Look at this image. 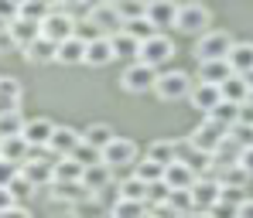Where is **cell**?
Returning a JSON list of instances; mask_svg holds the SVG:
<instances>
[{"instance_id":"cell-1","label":"cell","mask_w":253,"mask_h":218,"mask_svg":"<svg viewBox=\"0 0 253 218\" xmlns=\"http://www.w3.org/2000/svg\"><path fill=\"white\" fill-rule=\"evenodd\" d=\"M76 31H79V21L65 10V3H51L48 17L42 21V38L62 44V41H69V38H76Z\"/></svg>"},{"instance_id":"cell-2","label":"cell","mask_w":253,"mask_h":218,"mask_svg":"<svg viewBox=\"0 0 253 218\" xmlns=\"http://www.w3.org/2000/svg\"><path fill=\"white\" fill-rule=\"evenodd\" d=\"M192 75L181 72V68H171V72H158V82H154V95L165 99V102H174V99H188L192 95Z\"/></svg>"},{"instance_id":"cell-3","label":"cell","mask_w":253,"mask_h":218,"mask_svg":"<svg viewBox=\"0 0 253 218\" xmlns=\"http://www.w3.org/2000/svg\"><path fill=\"white\" fill-rule=\"evenodd\" d=\"M174 28H178L181 34H195V38L209 34V7H206V3H178V21H174Z\"/></svg>"},{"instance_id":"cell-4","label":"cell","mask_w":253,"mask_h":218,"mask_svg":"<svg viewBox=\"0 0 253 218\" xmlns=\"http://www.w3.org/2000/svg\"><path fill=\"white\" fill-rule=\"evenodd\" d=\"M233 34H226V31H209V34H202L199 41H195V58L199 62H226V55L233 51Z\"/></svg>"},{"instance_id":"cell-5","label":"cell","mask_w":253,"mask_h":218,"mask_svg":"<svg viewBox=\"0 0 253 218\" xmlns=\"http://www.w3.org/2000/svg\"><path fill=\"white\" fill-rule=\"evenodd\" d=\"M174 51H178V48H174V41H171L168 34H154V38H147V41L140 44L137 62L158 72L161 65H168V62H171V55H174Z\"/></svg>"},{"instance_id":"cell-6","label":"cell","mask_w":253,"mask_h":218,"mask_svg":"<svg viewBox=\"0 0 253 218\" xmlns=\"http://www.w3.org/2000/svg\"><path fill=\"white\" fill-rule=\"evenodd\" d=\"M222 140H226V130H222L219 123H212V120H202V123L192 130V136H188L192 150L202 154V157H212V154L222 147Z\"/></svg>"},{"instance_id":"cell-7","label":"cell","mask_w":253,"mask_h":218,"mask_svg":"<svg viewBox=\"0 0 253 218\" xmlns=\"http://www.w3.org/2000/svg\"><path fill=\"white\" fill-rule=\"evenodd\" d=\"M85 21H89L103 38H117V34L124 31V21H120V14H117V3H92Z\"/></svg>"},{"instance_id":"cell-8","label":"cell","mask_w":253,"mask_h":218,"mask_svg":"<svg viewBox=\"0 0 253 218\" xmlns=\"http://www.w3.org/2000/svg\"><path fill=\"white\" fill-rule=\"evenodd\" d=\"M140 157H137V143L126 140V136H117L106 150H103V164L113 171V167H133Z\"/></svg>"},{"instance_id":"cell-9","label":"cell","mask_w":253,"mask_h":218,"mask_svg":"<svg viewBox=\"0 0 253 218\" xmlns=\"http://www.w3.org/2000/svg\"><path fill=\"white\" fill-rule=\"evenodd\" d=\"M154 82H158V72L154 68H147V65H140V62H130L124 68V75H120V86L126 92H154Z\"/></svg>"},{"instance_id":"cell-10","label":"cell","mask_w":253,"mask_h":218,"mask_svg":"<svg viewBox=\"0 0 253 218\" xmlns=\"http://www.w3.org/2000/svg\"><path fill=\"white\" fill-rule=\"evenodd\" d=\"M219 198H222V184H219L215 177H199V181H195V187H192V205H195V212H212V208L219 205Z\"/></svg>"},{"instance_id":"cell-11","label":"cell","mask_w":253,"mask_h":218,"mask_svg":"<svg viewBox=\"0 0 253 218\" xmlns=\"http://www.w3.org/2000/svg\"><path fill=\"white\" fill-rule=\"evenodd\" d=\"M58 130V123H51L48 116H38V120H28V126H24V140H28V147L31 150H48V143H51V136Z\"/></svg>"},{"instance_id":"cell-12","label":"cell","mask_w":253,"mask_h":218,"mask_svg":"<svg viewBox=\"0 0 253 218\" xmlns=\"http://www.w3.org/2000/svg\"><path fill=\"white\" fill-rule=\"evenodd\" d=\"M195 181H199V174L192 171L188 160H174V164L165 167V184H168L171 191H192Z\"/></svg>"},{"instance_id":"cell-13","label":"cell","mask_w":253,"mask_h":218,"mask_svg":"<svg viewBox=\"0 0 253 218\" xmlns=\"http://www.w3.org/2000/svg\"><path fill=\"white\" fill-rule=\"evenodd\" d=\"M55 160H28L24 167H21V177L31 184V187H51L55 184V167H51Z\"/></svg>"},{"instance_id":"cell-14","label":"cell","mask_w":253,"mask_h":218,"mask_svg":"<svg viewBox=\"0 0 253 218\" xmlns=\"http://www.w3.org/2000/svg\"><path fill=\"white\" fill-rule=\"evenodd\" d=\"M144 17H147V24L161 34V28H174V21H178V3H165V0L147 3V7H144Z\"/></svg>"},{"instance_id":"cell-15","label":"cell","mask_w":253,"mask_h":218,"mask_svg":"<svg viewBox=\"0 0 253 218\" xmlns=\"http://www.w3.org/2000/svg\"><path fill=\"white\" fill-rule=\"evenodd\" d=\"M31 157H35V150L28 147V140H24V136L0 140V160H7V164H14V167H24Z\"/></svg>"},{"instance_id":"cell-16","label":"cell","mask_w":253,"mask_h":218,"mask_svg":"<svg viewBox=\"0 0 253 218\" xmlns=\"http://www.w3.org/2000/svg\"><path fill=\"white\" fill-rule=\"evenodd\" d=\"M79 143H83V133L76 130V126H58L55 136H51V143H48V150L55 157H72Z\"/></svg>"},{"instance_id":"cell-17","label":"cell","mask_w":253,"mask_h":218,"mask_svg":"<svg viewBox=\"0 0 253 218\" xmlns=\"http://www.w3.org/2000/svg\"><path fill=\"white\" fill-rule=\"evenodd\" d=\"M51 198H55V201H62V205H72V208H79L83 201L96 198V194H89L83 181H76V184H51Z\"/></svg>"},{"instance_id":"cell-18","label":"cell","mask_w":253,"mask_h":218,"mask_svg":"<svg viewBox=\"0 0 253 218\" xmlns=\"http://www.w3.org/2000/svg\"><path fill=\"white\" fill-rule=\"evenodd\" d=\"M226 62L233 68V75H250L253 72V41H236L233 51L226 55Z\"/></svg>"},{"instance_id":"cell-19","label":"cell","mask_w":253,"mask_h":218,"mask_svg":"<svg viewBox=\"0 0 253 218\" xmlns=\"http://www.w3.org/2000/svg\"><path fill=\"white\" fill-rule=\"evenodd\" d=\"M188 99H192V106H195V109H202V113L209 116L212 109H215V106L222 102V92H219V86H206V82H195Z\"/></svg>"},{"instance_id":"cell-20","label":"cell","mask_w":253,"mask_h":218,"mask_svg":"<svg viewBox=\"0 0 253 218\" xmlns=\"http://www.w3.org/2000/svg\"><path fill=\"white\" fill-rule=\"evenodd\" d=\"M7 34L14 38L17 48H31V44L42 38V24H35V21H24V17H17L10 28H7Z\"/></svg>"},{"instance_id":"cell-21","label":"cell","mask_w":253,"mask_h":218,"mask_svg":"<svg viewBox=\"0 0 253 218\" xmlns=\"http://www.w3.org/2000/svg\"><path fill=\"white\" fill-rule=\"evenodd\" d=\"M3 113H21V82L10 75H0V116Z\"/></svg>"},{"instance_id":"cell-22","label":"cell","mask_w":253,"mask_h":218,"mask_svg":"<svg viewBox=\"0 0 253 218\" xmlns=\"http://www.w3.org/2000/svg\"><path fill=\"white\" fill-rule=\"evenodd\" d=\"M113 140H117V130H113L110 123H92V126H85V130H83V143H89V147L99 150V154H103Z\"/></svg>"},{"instance_id":"cell-23","label":"cell","mask_w":253,"mask_h":218,"mask_svg":"<svg viewBox=\"0 0 253 218\" xmlns=\"http://www.w3.org/2000/svg\"><path fill=\"white\" fill-rule=\"evenodd\" d=\"M117 55H113V41L110 38H96V41L85 44V65H92V68H103V65H110Z\"/></svg>"},{"instance_id":"cell-24","label":"cell","mask_w":253,"mask_h":218,"mask_svg":"<svg viewBox=\"0 0 253 218\" xmlns=\"http://www.w3.org/2000/svg\"><path fill=\"white\" fill-rule=\"evenodd\" d=\"M55 62H58V65H85V41L79 38V34L69 38V41H62Z\"/></svg>"},{"instance_id":"cell-25","label":"cell","mask_w":253,"mask_h":218,"mask_svg":"<svg viewBox=\"0 0 253 218\" xmlns=\"http://www.w3.org/2000/svg\"><path fill=\"white\" fill-rule=\"evenodd\" d=\"M226 79H233L229 62H199V82H206V86H222Z\"/></svg>"},{"instance_id":"cell-26","label":"cell","mask_w":253,"mask_h":218,"mask_svg":"<svg viewBox=\"0 0 253 218\" xmlns=\"http://www.w3.org/2000/svg\"><path fill=\"white\" fill-rule=\"evenodd\" d=\"M110 181H113V171L106 164H96V167H85L83 171V184L89 194H99L103 187H110Z\"/></svg>"},{"instance_id":"cell-27","label":"cell","mask_w":253,"mask_h":218,"mask_svg":"<svg viewBox=\"0 0 253 218\" xmlns=\"http://www.w3.org/2000/svg\"><path fill=\"white\" fill-rule=\"evenodd\" d=\"M219 92H222V99H226V102H236V106H247V99H250V86H247V79H243V75L226 79V82L219 86Z\"/></svg>"},{"instance_id":"cell-28","label":"cell","mask_w":253,"mask_h":218,"mask_svg":"<svg viewBox=\"0 0 253 218\" xmlns=\"http://www.w3.org/2000/svg\"><path fill=\"white\" fill-rule=\"evenodd\" d=\"M240 109H243V106H236V102H226V99H222V102H219V106L212 109V113L206 116V120H212V123H219L222 130L229 133L233 126H236V123H240Z\"/></svg>"},{"instance_id":"cell-29","label":"cell","mask_w":253,"mask_h":218,"mask_svg":"<svg viewBox=\"0 0 253 218\" xmlns=\"http://www.w3.org/2000/svg\"><path fill=\"white\" fill-rule=\"evenodd\" d=\"M55 55H58V44L48 41V38H38L31 48H24V58L31 65H48V62H55Z\"/></svg>"},{"instance_id":"cell-30","label":"cell","mask_w":253,"mask_h":218,"mask_svg":"<svg viewBox=\"0 0 253 218\" xmlns=\"http://www.w3.org/2000/svg\"><path fill=\"white\" fill-rule=\"evenodd\" d=\"M55 184H76L83 181V164H76L72 157H55Z\"/></svg>"},{"instance_id":"cell-31","label":"cell","mask_w":253,"mask_h":218,"mask_svg":"<svg viewBox=\"0 0 253 218\" xmlns=\"http://www.w3.org/2000/svg\"><path fill=\"white\" fill-rule=\"evenodd\" d=\"M144 157H151L154 164H161V167H168L178 160V147H174V140H154L151 147H147V154Z\"/></svg>"},{"instance_id":"cell-32","label":"cell","mask_w":253,"mask_h":218,"mask_svg":"<svg viewBox=\"0 0 253 218\" xmlns=\"http://www.w3.org/2000/svg\"><path fill=\"white\" fill-rule=\"evenodd\" d=\"M133 177H137V181H144V184L151 187V184L165 181V167H161V164H154L151 157H144V160H137V164H133Z\"/></svg>"},{"instance_id":"cell-33","label":"cell","mask_w":253,"mask_h":218,"mask_svg":"<svg viewBox=\"0 0 253 218\" xmlns=\"http://www.w3.org/2000/svg\"><path fill=\"white\" fill-rule=\"evenodd\" d=\"M117 187H120V194H117V198L147 205V184H144V181H137V177H126V181H120V184H117Z\"/></svg>"},{"instance_id":"cell-34","label":"cell","mask_w":253,"mask_h":218,"mask_svg":"<svg viewBox=\"0 0 253 218\" xmlns=\"http://www.w3.org/2000/svg\"><path fill=\"white\" fill-rule=\"evenodd\" d=\"M247 181H250V171H247V167H240V164H233V167L219 171V184H222V187L243 191V187H247Z\"/></svg>"},{"instance_id":"cell-35","label":"cell","mask_w":253,"mask_h":218,"mask_svg":"<svg viewBox=\"0 0 253 218\" xmlns=\"http://www.w3.org/2000/svg\"><path fill=\"white\" fill-rule=\"evenodd\" d=\"M110 218H147V205L117 198V201H113V208H110Z\"/></svg>"},{"instance_id":"cell-36","label":"cell","mask_w":253,"mask_h":218,"mask_svg":"<svg viewBox=\"0 0 253 218\" xmlns=\"http://www.w3.org/2000/svg\"><path fill=\"white\" fill-rule=\"evenodd\" d=\"M28 126V120L21 113H3L0 116V140H10V136H21Z\"/></svg>"},{"instance_id":"cell-37","label":"cell","mask_w":253,"mask_h":218,"mask_svg":"<svg viewBox=\"0 0 253 218\" xmlns=\"http://www.w3.org/2000/svg\"><path fill=\"white\" fill-rule=\"evenodd\" d=\"M110 41H113V55H117V58H133V62H137V55H140V41H133L126 31H120V34L110 38Z\"/></svg>"},{"instance_id":"cell-38","label":"cell","mask_w":253,"mask_h":218,"mask_svg":"<svg viewBox=\"0 0 253 218\" xmlns=\"http://www.w3.org/2000/svg\"><path fill=\"white\" fill-rule=\"evenodd\" d=\"M72 160H76V164H83V171H85V167L103 164V154H99V150H92L89 143H79V147H76V154H72Z\"/></svg>"},{"instance_id":"cell-39","label":"cell","mask_w":253,"mask_h":218,"mask_svg":"<svg viewBox=\"0 0 253 218\" xmlns=\"http://www.w3.org/2000/svg\"><path fill=\"white\" fill-rule=\"evenodd\" d=\"M124 31L126 34H130V38H133V41H147V38H154V34H158V31H154V28H151V24H147V17H140V21H130V24H124Z\"/></svg>"},{"instance_id":"cell-40","label":"cell","mask_w":253,"mask_h":218,"mask_svg":"<svg viewBox=\"0 0 253 218\" xmlns=\"http://www.w3.org/2000/svg\"><path fill=\"white\" fill-rule=\"evenodd\" d=\"M226 136H229V140H233L240 150H250V147H253V126H243V123H236V126L226 133Z\"/></svg>"},{"instance_id":"cell-41","label":"cell","mask_w":253,"mask_h":218,"mask_svg":"<svg viewBox=\"0 0 253 218\" xmlns=\"http://www.w3.org/2000/svg\"><path fill=\"white\" fill-rule=\"evenodd\" d=\"M144 7L147 3H117V14H120L124 24H130V21H140L144 17Z\"/></svg>"},{"instance_id":"cell-42","label":"cell","mask_w":253,"mask_h":218,"mask_svg":"<svg viewBox=\"0 0 253 218\" xmlns=\"http://www.w3.org/2000/svg\"><path fill=\"white\" fill-rule=\"evenodd\" d=\"M17 177H21V167H14V164L0 160V187H10Z\"/></svg>"},{"instance_id":"cell-43","label":"cell","mask_w":253,"mask_h":218,"mask_svg":"<svg viewBox=\"0 0 253 218\" xmlns=\"http://www.w3.org/2000/svg\"><path fill=\"white\" fill-rule=\"evenodd\" d=\"M31 191H35V187H31V184H28L24 177H17V181L10 184V194H14V201H21V198H28Z\"/></svg>"},{"instance_id":"cell-44","label":"cell","mask_w":253,"mask_h":218,"mask_svg":"<svg viewBox=\"0 0 253 218\" xmlns=\"http://www.w3.org/2000/svg\"><path fill=\"white\" fill-rule=\"evenodd\" d=\"M17 7H21V3H0V21H3L7 28L17 21Z\"/></svg>"},{"instance_id":"cell-45","label":"cell","mask_w":253,"mask_h":218,"mask_svg":"<svg viewBox=\"0 0 253 218\" xmlns=\"http://www.w3.org/2000/svg\"><path fill=\"white\" fill-rule=\"evenodd\" d=\"M147 218H181L171 205H158V208H147Z\"/></svg>"},{"instance_id":"cell-46","label":"cell","mask_w":253,"mask_h":218,"mask_svg":"<svg viewBox=\"0 0 253 218\" xmlns=\"http://www.w3.org/2000/svg\"><path fill=\"white\" fill-rule=\"evenodd\" d=\"M17 201H14V194H10V187H0V215H7L10 208H14Z\"/></svg>"},{"instance_id":"cell-47","label":"cell","mask_w":253,"mask_h":218,"mask_svg":"<svg viewBox=\"0 0 253 218\" xmlns=\"http://www.w3.org/2000/svg\"><path fill=\"white\" fill-rule=\"evenodd\" d=\"M0 218H31V212H28L24 205H14V208H10L7 215H0Z\"/></svg>"},{"instance_id":"cell-48","label":"cell","mask_w":253,"mask_h":218,"mask_svg":"<svg viewBox=\"0 0 253 218\" xmlns=\"http://www.w3.org/2000/svg\"><path fill=\"white\" fill-rule=\"evenodd\" d=\"M240 167H247V171H250V177H253V147H250V150H243V157H240Z\"/></svg>"},{"instance_id":"cell-49","label":"cell","mask_w":253,"mask_h":218,"mask_svg":"<svg viewBox=\"0 0 253 218\" xmlns=\"http://www.w3.org/2000/svg\"><path fill=\"white\" fill-rule=\"evenodd\" d=\"M10 48H17V44H14V38H10L7 31H3V34H0V55H7Z\"/></svg>"},{"instance_id":"cell-50","label":"cell","mask_w":253,"mask_h":218,"mask_svg":"<svg viewBox=\"0 0 253 218\" xmlns=\"http://www.w3.org/2000/svg\"><path fill=\"white\" fill-rule=\"evenodd\" d=\"M240 218H253V198H247V201L240 205Z\"/></svg>"},{"instance_id":"cell-51","label":"cell","mask_w":253,"mask_h":218,"mask_svg":"<svg viewBox=\"0 0 253 218\" xmlns=\"http://www.w3.org/2000/svg\"><path fill=\"white\" fill-rule=\"evenodd\" d=\"M188 218H212V215H209V212H192Z\"/></svg>"},{"instance_id":"cell-52","label":"cell","mask_w":253,"mask_h":218,"mask_svg":"<svg viewBox=\"0 0 253 218\" xmlns=\"http://www.w3.org/2000/svg\"><path fill=\"white\" fill-rule=\"evenodd\" d=\"M243 79H247V86H250V92H253V72H250V75H243Z\"/></svg>"},{"instance_id":"cell-53","label":"cell","mask_w":253,"mask_h":218,"mask_svg":"<svg viewBox=\"0 0 253 218\" xmlns=\"http://www.w3.org/2000/svg\"><path fill=\"white\" fill-rule=\"evenodd\" d=\"M247 106H253V92H250V99H247Z\"/></svg>"},{"instance_id":"cell-54","label":"cell","mask_w":253,"mask_h":218,"mask_svg":"<svg viewBox=\"0 0 253 218\" xmlns=\"http://www.w3.org/2000/svg\"><path fill=\"white\" fill-rule=\"evenodd\" d=\"M62 218H76V212H72V215H62Z\"/></svg>"}]
</instances>
